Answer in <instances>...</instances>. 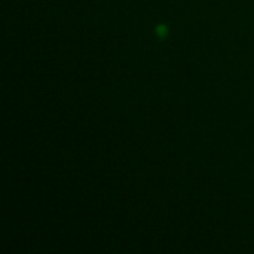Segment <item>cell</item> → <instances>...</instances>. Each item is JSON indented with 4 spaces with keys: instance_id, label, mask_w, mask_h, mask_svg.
<instances>
[{
    "instance_id": "cell-1",
    "label": "cell",
    "mask_w": 254,
    "mask_h": 254,
    "mask_svg": "<svg viewBox=\"0 0 254 254\" xmlns=\"http://www.w3.org/2000/svg\"><path fill=\"white\" fill-rule=\"evenodd\" d=\"M155 31H156V34H158V37H159V39H164V37H167V36H168V27H167V25H164V24L158 25V27L155 28Z\"/></svg>"
}]
</instances>
